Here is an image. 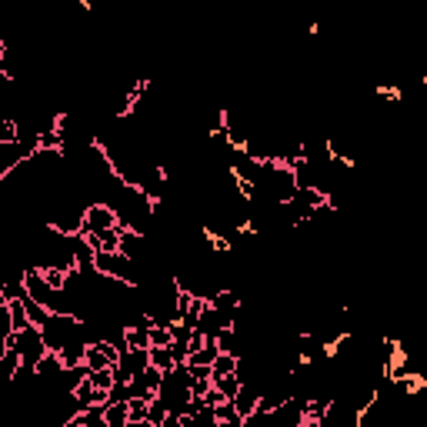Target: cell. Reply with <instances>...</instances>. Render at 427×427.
Segmentation results:
<instances>
[{
  "label": "cell",
  "instance_id": "cell-1",
  "mask_svg": "<svg viewBox=\"0 0 427 427\" xmlns=\"http://www.w3.org/2000/svg\"><path fill=\"white\" fill-rule=\"evenodd\" d=\"M7 351H17L21 364L37 367V361H41V357L47 354V344H43L41 327L27 324V327H21V331H14L11 337H7Z\"/></svg>",
  "mask_w": 427,
  "mask_h": 427
},
{
  "label": "cell",
  "instance_id": "cell-2",
  "mask_svg": "<svg viewBox=\"0 0 427 427\" xmlns=\"http://www.w3.org/2000/svg\"><path fill=\"white\" fill-rule=\"evenodd\" d=\"M104 227H117V214L107 200H91L83 207V230L81 234H91V230H104Z\"/></svg>",
  "mask_w": 427,
  "mask_h": 427
},
{
  "label": "cell",
  "instance_id": "cell-3",
  "mask_svg": "<svg viewBox=\"0 0 427 427\" xmlns=\"http://www.w3.org/2000/svg\"><path fill=\"white\" fill-rule=\"evenodd\" d=\"M83 237H87V244L94 250H120V224L117 227H104V230H91Z\"/></svg>",
  "mask_w": 427,
  "mask_h": 427
},
{
  "label": "cell",
  "instance_id": "cell-4",
  "mask_svg": "<svg viewBox=\"0 0 427 427\" xmlns=\"http://www.w3.org/2000/svg\"><path fill=\"white\" fill-rule=\"evenodd\" d=\"M257 397H261V391L254 384H247V381H240V387H237V394L230 397V404L237 407V414L240 417H247L254 407H257Z\"/></svg>",
  "mask_w": 427,
  "mask_h": 427
},
{
  "label": "cell",
  "instance_id": "cell-5",
  "mask_svg": "<svg viewBox=\"0 0 427 427\" xmlns=\"http://www.w3.org/2000/svg\"><path fill=\"white\" fill-rule=\"evenodd\" d=\"M104 424L107 427H127V401H107L104 404Z\"/></svg>",
  "mask_w": 427,
  "mask_h": 427
},
{
  "label": "cell",
  "instance_id": "cell-6",
  "mask_svg": "<svg viewBox=\"0 0 427 427\" xmlns=\"http://www.w3.org/2000/svg\"><path fill=\"white\" fill-rule=\"evenodd\" d=\"M147 357H150V364H154L157 371H170V367L178 364V361H174V351H170V344L147 347Z\"/></svg>",
  "mask_w": 427,
  "mask_h": 427
},
{
  "label": "cell",
  "instance_id": "cell-7",
  "mask_svg": "<svg viewBox=\"0 0 427 427\" xmlns=\"http://www.w3.org/2000/svg\"><path fill=\"white\" fill-rule=\"evenodd\" d=\"M214 417H217V424H234V427H240V424H244V417L237 414V407L230 404L227 397H224L220 404H214Z\"/></svg>",
  "mask_w": 427,
  "mask_h": 427
},
{
  "label": "cell",
  "instance_id": "cell-8",
  "mask_svg": "<svg viewBox=\"0 0 427 427\" xmlns=\"http://www.w3.org/2000/svg\"><path fill=\"white\" fill-rule=\"evenodd\" d=\"M220 374H237V357L217 351V357L210 361V377H220Z\"/></svg>",
  "mask_w": 427,
  "mask_h": 427
},
{
  "label": "cell",
  "instance_id": "cell-9",
  "mask_svg": "<svg viewBox=\"0 0 427 427\" xmlns=\"http://www.w3.org/2000/svg\"><path fill=\"white\" fill-rule=\"evenodd\" d=\"M21 297H24V307H27V321H31L34 327H43L47 317H51V311H47L43 304H37L34 297H27V294H21Z\"/></svg>",
  "mask_w": 427,
  "mask_h": 427
},
{
  "label": "cell",
  "instance_id": "cell-10",
  "mask_svg": "<svg viewBox=\"0 0 427 427\" xmlns=\"http://www.w3.org/2000/svg\"><path fill=\"white\" fill-rule=\"evenodd\" d=\"M7 311H11V324H14V331H21V327H27V307H24V297H11L7 301Z\"/></svg>",
  "mask_w": 427,
  "mask_h": 427
},
{
  "label": "cell",
  "instance_id": "cell-11",
  "mask_svg": "<svg viewBox=\"0 0 427 427\" xmlns=\"http://www.w3.org/2000/svg\"><path fill=\"white\" fill-rule=\"evenodd\" d=\"M164 417H167V407L160 404V397H150V404H147V427H164Z\"/></svg>",
  "mask_w": 427,
  "mask_h": 427
},
{
  "label": "cell",
  "instance_id": "cell-12",
  "mask_svg": "<svg viewBox=\"0 0 427 427\" xmlns=\"http://www.w3.org/2000/svg\"><path fill=\"white\" fill-rule=\"evenodd\" d=\"M87 381H91L97 391H110V384H114V371H110V367H97V371H87Z\"/></svg>",
  "mask_w": 427,
  "mask_h": 427
},
{
  "label": "cell",
  "instance_id": "cell-13",
  "mask_svg": "<svg viewBox=\"0 0 427 427\" xmlns=\"http://www.w3.org/2000/svg\"><path fill=\"white\" fill-rule=\"evenodd\" d=\"M214 387H217L220 394H224V397H227V401H230V397L237 394L240 377H237V374H220V377H214Z\"/></svg>",
  "mask_w": 427,
  "mask_h": 427
}]
</instances>
